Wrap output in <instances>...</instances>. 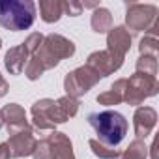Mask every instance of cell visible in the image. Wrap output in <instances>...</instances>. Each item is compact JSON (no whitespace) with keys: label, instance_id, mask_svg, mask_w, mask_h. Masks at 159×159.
<instances>
[{"label":"cell","instance_id":"14","mask_svg":"<svg viewBox=\"0 0 159 159\" xmlns=\"http://www.w3.org/2000/svg\"><path fill=\"white\" fill-rule=\"evenodd\" d=\"M79 99L75 98H69V96H64L60 99L54 101L52 109H51V118L54 122V125L58 124H66L69 118H73L77 112H79Z\"/></svg>","mask_w":159,"mask_h":159},{"label":"cell","instance_id":"2","mask_svg":"<svg viewBox=\"0 0 159 159\" xmlns=\"http://www.w3.org/2000/svg\"><path fill=\"white\" fill-rule=\"evenodd\" d=\"M36 21V4L32 0H0V26L21 32Z\"/></svg>","mask_w":159,"mask_h":159},{"label":"cell","instance_id":"17","mask_svg":"<svg viewBox=\"0 0 159 159\" xmlns=\"http://www.w3.org/2000/svg\"><path fill=\"white\" fill-rule=\"evenodd\" d=\"M39 15L43 23H56L64 15L60 0H39Z\"/></svg>","mask_w":159,"mask_h":159},{"label":"cell","instance_id":"3","mask_svg":"<svg viewBox=\"0 0 159 159\" xmlns=\"http://www.w3.org/2000/svg\"><path fill=\"white\" fill-rule=\"evenodd\" d=\"M73 54H75V43L71 39L60 34H49L43 38L41 47L30 58H34L41 66V69L47 71V69H54L60 64V60L71 58Z\"/></svg>","mask_w":159,"mask_h":159},{"label":"cell","instance_id":"13","mask_svg":"<svg viewBox=\"0 0 159 159\" xmlns=\"http://www.w3.org/2000/svg\"><path fill=\"white\" fill-rule=\"evenodd\" d=\"M47 140L51 148V159H75L73 144L66 133L52 131L51 135H47Z\"/></svg>","mask_w":159,"mask_h":159},{"label":"cell","instance_id":"16","mask_svg":"<svg viewBox=\"0 0 159 159\" xmlns=\"http://www.w3.org/2000/svg\"><path fill=\"white\" fill-rule=\"evenodd\" d=\"M90 26L96 34H107L112 28V13L107 8H96L90 19Z\"/></svg>","mask_w":159,"mask_h":159},{"label":"cell","instance_id":"21","mask_svg":"<svg viewBox=\"0 0 159 159\" xmlns=\"http://www.w3.org/2000/svg\"><path fill=\"white\" fill-rule=\"evenodd\" d=\"M139 51H140V54L157 56V52H159V39H157V36H148V34H144V38H142L140 43H139Z\"/></svg>","mask_w":159,"mask_h":159},{"label":"cell","instance_id":"24","mask_svg":"<svg viewBox=\"0 0 159 159\" xmlns=\"http://www.w3.org/2000/svg\"><path fill=\"white\" fill-rule=\"evenodd\" d=\"M43 73H45V71L41 69V66H39L34 58H28V62H26V66H25V75H26L28 81H38Z\"/></svg>","mask_w":159,"mask_h":159},{"label":"cell","instance_id":"11","mask_svg":"<svg viewBox=\"0 0 159 159\" xmlns=\"http://www.w3.org/2000/svg\"><path fill=\"white\" fill-rule=\"evenodd\" d=\"M157 124V112L152 107H137L133 114V131L137 139L144 140L148 135H152L153 127Z\"/></svg>","mask_w":159,"mask_h":159},{"label":"cell","instance_id":"1","mask_svg":"<svg viewBox=\"0 0 159 159\" xmlns=\"http://www.w3.org/2000/svg\"><path fill=\"white\" fill-rule=\"evenodd\" d=\"M88 124L96 131L98 139L101 144L116 148L124 137L127 135V120L124 114L118 111H101V112H90L88 114Z\"/></svg>","mask_w":159,"mask_h":159},{"label":"cell","instance_id":"6","mask_svg":"<svg viewBox=\"0 0 159 159\" xmlns=\"http://www.w3.org/2000/svg\"><path fill=\"white\" fill-rule=\"evenodd\" d=\"M157 13H159V10L153 4L131 2L125 8V26L133 34H140V32L146 34L157 23Z\"/></svg>","mask_w":159,"mask_h":159},{"label":"cell","instance_id":"19","mask_svg":"<svg viewBox=\"0 0 159 159\" xmlns=\"http://www.w3.org/2000/svg\"><path fill=\"white\" fill-rule=\"evenodd\" d=\"M137 73H142V75H150V77H157V69H159V64H157V56H148V54H140L139 60H137Z\"/></svg>","mask_w":159,"mask_h":159},{"label":"cell","instance_id":"12","mask_svg":"<svg viewBox=\"0 0 159 159\" xmlns=\"http://www.w3.org/2000/svg\"><path fill=\"white\" fill-rule=\"evenodd\" d=\"M54 101L52 99H39L32 105L30 114H32V127L39 129V131H54V122L51 118V109H52Z\"/></svg>","mask_w":159,"mask_h":159},{"label":"cell","instance_id":"26","mask_svg":"<svg viewBox=\"0 0 159 159\" xmlns=\"http://www.w3.org/2000/svg\"><path fill=\"white\" fill-rule=\"evenodd\" d=\"M34 159H51V148H49V140L47 137L41 139L38 144H36V150H34Z\"/></svg>","mask_w":159,"mask_h":159},{"label":"cell","instance_id":"22","mask_svg":"<svg viewBox=\"0 0 159 159\" xmlns=\"http://www.w3.org/2000/svg\"><path fill=\"white\" fill-rule=\"evenodd\" d=\"M96 101H98L99 105H103V107H112V105H120V103H124V98H122L120 94L112 92V90H107V92L99 94V96L96 98Z\"/></svg>","mask_w":159,"mask_h":159},{"label":"cell","instance_id":"5","mask_svg":"<svg viewBox=\"0 0 159 159\" xmlns=\"http://www.w3.org/2000/svg\"><path fill=\"white\" fill-rule=\"evenodd\" d=\"M99 81H101V77H99L94 69H90L88 66H81V67L69 71V73L64 77V90H66V96L79 99L81 96L88 94Z\"/></svg>","mask_w":159,"mask_h":159},{"label":"cell","instance_id":"23","mask_svg":"<svg viewBox=\"0 0 159 159\" xmlns=\"http://www.w3.org/2000/svg\"><path fill=\"white\" fill-rule=\"evenodd\" d=\"M43 38H45V36H43L41 32H34V34H30V36L23 41V45H25V49L28 51V54H30V56H32V54H34V52L41 47Z\"/></svg>","mask_w":159,"mask_h":159},{"label":"cell","instance_id":"7","mask_svg":"<svg viewBox=\"0 0 159 159\" xmlns=\"http://www.w3.org/2000/svg\"><path fill=\"white\" fill-rule=\"evenodd\" d=\"M90 69H94L101 79L107 75H112L114 71H118L124 66V58H118L114 54H111L109 51H96L86 58V64Z\"/></svg>","mask_w":159,"mask_h":159},{"label":"cell","instance_id":"25","mask_svg":"<svg viewBox=\"0 0 159 159\" xmlns=\"http://www.w3.org/2000/svg\"><path fill=\"white\" fill-rule=\"evenodd\" d=\"M62 10L69 17H79L83 13L84 8H83V2H79V0H64V2H62Z\"/></svg>","mask_w":159,"mask_h":159},{"label":"cell","instance_id":"27","mask_svg":"<svg viewBox=\"0 0 159 159\" xmlns=\"http://www.w3.org/2000/svg\"><path fill=\"white\" fill-rule=\"evenodd\" d=\"M0 159H11L8 142H0Z\"/></svg>","mask_w":159,"mask_h":159},{"label":"cell","instance_id":"29","mask_svg":"<svg viewBox=\"0 0 159 159\" xmlns=\"http://www.w3.org/2000/svg\"><path fill=\"white\" fill-rule=\"evenodd\" d=\"M148 150H152V159H157V139L153 140V144H152V148H148Z\"/></svg>","mask_w":159,"mask_h":159},{"label":"cell","instance_id":"20","mask_svg":"<svg viewBox=\"0 0 159 159\" xmlns=\"http://www.w3.org/2000/svg\"><path fill=\"white\" fill-rule=\"evenodd\" d=\"M88 146H90L92 153H94L96 157H99V159H116V157L120 155V152H118L116 148L105 146V144H101V142L96 140V139H90V140H88Z\"/></svg>","mask_w":159,"mask_h":159},{"label":"cell","instance_id":"30","mask_svg":"<svg viewBox=\"0 0 159 159\" xmlns=\"http://www.w3.org/2000/svg\"><path fill=\"white\" fill-rule=\"evenodd\" d=\"M2 125H4V124H2V118H0V129H2Z\"/></svg>","mask_w":159,"mask_h":159},{"label":"cell","instance_id":"10","mask_svg":"<svg viewBox=\"0 0 159 159\" xmlns=\"http://www.w3.org/2000/svg\"><path fill=\"white\" fill-rule=\"evenodd\" d=\"M131 49V34L125 26H112L107 32V51L118 58H125Z\"/></svg>","mask_w":159,"mask_h":159},{"label":"cell","instance_id":"9","mask_svg":"<svg viewBox=\"0 0 159 159\" xmlns=\"http://www.w3.org/2000/svg\"><path fill=\"white\" fill-rule=\"evenodd\" d=\"M36 144H38V140L34 137V129L13 133V135H10V140H8L10 153H11V157H17V159L32 155L36 150Z\"/></svg>","mask_w":159,"mask_h":159},{"label":"cell","instance_id":"28","mask_svg":"<svg viewBox=\"0 0 159 159\" xmlns=\"http://www.w3.org/2000/svg\"><path fill=\"white\" fill-rule=\"evenodd\" d=\"M8 90H10V84H8L6 79L2 77V73H0V98H4L8 94Z\"/></svg>","mask_w":159,"mask_h":159},{"label":"cell","instance_id":"18","mask_svg":"<svg viewBox=\"0 0 159 159\" xmlns=\"http://www.w3.org/2000/svg\"><path fill=\"white\" fill-rule=\"evenodd\" d=\"M148 146L144 144V140L135 139L129 142V146L116 157V159H148Z\"/></svg>","mask_w":159,"mask_h":159},{"label":"cell","instance_id":"31","mask_svg":"<svg viewBox=\"0 0 159 159\" xmlns=\"http://www.w3.org/2000/svg\"><path fill=\"white\" fill-rule=\"evenodd\" d=\"M0 49H2V39H0Z\"/></svg>","mask_w":159,"mask_h":159},{"label":"cell","instance_id":"8","mask_svg":"<svg viewBox=\"0 0 159 159\" xmlns=\"http://www.w3.org/2000/svg\"><path fill=\"white\" fill-rule=\"evenodd\" d=\"M0 118L2 124L8 129V135L19 133V131H26V129H34L28 120H26V112L19 103H8L2 111H0Z\"/></svg>","mask_w":159,"mask_h":159},{"label":"cell","instance_id":"15","mask_svg":"<svg viewBox=\"0 0 159 159\" xmlns=\"http://www.w3.org/2000/svg\"><path fill=\"white\" fill-rule=\"evenodd\" d=\"M28 58H30V54H28V51L25 49V45L21 43V45H17V47H11V49L6 52V56H4V66H6V69H8L11 75H21V73L25 71V66H26Z\"/></svg>","mask_w":159,"mask_h":159},{"label":"cell","instance_id":"4","mask_svg":"<svg viewBox=\"0 0 159 159\" xmlns=\"http://www.w3.org/2000/svg\"><path fill=\"white\" fill-rule=\"evenodd\" d=\"M159 94V83L157 77H150V75H142V73H133L127 83H125V94H124V101L127 105H140L144 103V99L153 98Z\"/></svg>","mask_w":159,"mask_h":159}]
</instances>
